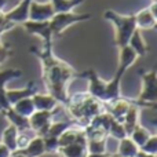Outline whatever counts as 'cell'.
Segmentation results:
<instances>
[{"mask_svg":"<svg viewBox=\"0 0 157 157\" xmlns=\"http://www.w3.org/2000/svg\"><path fill=\"white\" fill-rule=\"evenodd\" d=\"M52 116H54V110L47 112V110H35L29 116V125L30 130L35 134H39V136H43L46 131L48 130L50 124L52 121Z\"/></svg>","mask_w":157,"mask_h":157,"instance_id":"cell-6","label":"cell"},{"mask_svg":"<svg viewBox=\"0 0 157 157\" xmlns=\"http://www.w3.org/2000/svg\"><path fill=\"white\" fill-rule=\"evenodd\" d=\"M84 0H50V3L52 4L55 14L58 13H69L73 11L77 6H80Z\"/></svg>","mask_w":157,"mask_h":157,"instance_id":"cell-19","label":"cell"},{"mask_svg":"<svg viewBox=\"0 0 157 157\" xmlns=\"http://www.w3.org/2000/svg\"><path fill=\"white\" fill-rule=\"evenodd\" d=\"M11 54H13V51H11L10 46H0V65H2Z\"/></svg>","mask_w":157,"mask_h":157,"instance_id":"cell-27","label":"cell"},{"mask_svg":"<svg viewBox=\"0 0 157 157\" xmlns=\"http://www.w3.org/2000/svg\"><path fill=\"white\" fill-rule=\"evenodd\" d=\"M63 105L68 108V113H71L77 124L83 128L91 121L92 117L105 112V105L102 101L94 98L87 91L68 95Z\"/></svg>","mask_w":157,"mask_h":157,"instance_id":"cell-2","label":"cell"},{"mask_svg":"<svg viewBox=\"0 0 157 157\" xmlns=\"http://www.w3.org/2000/svg\"><path fill=\"white\" fill-rule=\"evenodd\" d=\"M127 46H130L131 48L135 51V54L138 55V58L145 57V55L149 52V47H147V44L145 43L144 37H142V33H141V30L139 29L134 30V33L131 35Z\"/></svg>","mask_w":157,"mask_h":157,"instance_id":"cell-17","label":"cell"},{"mask_svg":"<svg viewBox=\"0 0 157 157\" xmlns=\"http://www.w3.org/2000/svg\"><path fill=\"white\" fill-rule=\"evenodd\" d=\"M24 28L26 29L28 33L30 35H36L39 37L43 39V41H52V35H51V30H50V25L48 21H43V22H39V21H25Z\"/></svg>","mask_w":157,"mask_h":157,"instance_id":"cell-11","label":"cell"},{"mask_svg":"<svg viewBox=\"0 0 157 157\" xmlns=\"http://www.w3.org/2000/svg\"><path fill=\"white\" fill-rule=\"evenodd\" d=\"M3 113L6 114V119L10 121V124H13L19 132H28V131H32L30 130V125H29V119L28 117H24L21 114L15 113L13 109H7V110H3Z\"/></svg>","mask_w":157,"mask_h":157,"instance_id":"cell-16","label":"cell"},{"mask_svg":"<svg viewBox=\"0 0 157 157\" xmlns=\"http://www.w3.org/2000/svg\"><path fill=\"white\" fill-rule=\"evenodd\" d=\"M54 14L55 11L51 3H37L32 0L29 6V21H50Z\"/></svg>","mask_w":157,"mask_h":157,"instance_id":"cell-9","label":"cell"},{"mask_svg":"<svg viewBox=\"0 0 157 157\" xmlns=\"http://www.w3.org/2000/svg\"><path fill=\"white\" fill-rule=\"evenodd\" d=\"M2 14H3V13H2V11H0V15H2Z\"/></svg>","mask_w":157,"mask_h":157,"instance_id":"cell-29","label":"cell"},{"mask_svg":"<svg viewBox=\"0 0 157 157\" xmlns=\"http://www.w3.org/2000/svg\"><path fill=\"white\" fill-rule=\"evenodd\" d=\"M11 109H13L15 113L21 114V116L24 117H28L29 119V116L35 112V106H33V101L32 98H24V99L18 101L17 103H14L13 106H11Z\"/></svg>","mask_w":157,"mask_h":157,"instance_id":"cell-20","label":"cell"},{"mask_svg":"<svg viewBox=\"0 0 157 157\" xmlns=\"http://www.w3.org/2000/svg\"><path fill=\"white\" fill-rule=\"evenodd\" d=\"M120 52H119V66H117V75H124V72L127 71L130 66H132L134 63L138 59V55L135 54L132 48L130 46H124L120 47Z\"/></svg>","mask_w":157,"mask_h":157,"instance_id":"cell-12","label":"cell"},{"mask_svg":"<svg viewBox=\"0 0 157 157\" xmlns=\"http://www.w3.org/2000/svg\"><path fill=\"white\" fill-rule=\"evenodd\" d=\"M18 136L19 131L13 124H10L3 131V145H6L10 150L18 149Z\"/></svg>","mask_w":157,"mask_h":157,"instance_id":"cell-18","label":"cell"},{"mask_svg":"<svg viewBox=\"0 0 157 157\" xmlns=\"http://www.w3.org/2000/svg\"><path fill=\"white\" fill-rule=\"evenodd\" d=\"M32 101H33V106H35V110H47V112H52L55 108L58 106V101L52 97L51 94H35L32 95Z\"/></svg>","mask_w":157,"mask_h":157,"instance_id":"cell-13","label":"cell"},{"mask_svg":"<svg viewBox=\"0 0 157 157\" xmlns=\"http://www.w3.org/2000/svg\"><path fill=\"white\" fill-rule=\"evenodd\" d=\"M156 142H157V138L155 135H152L144 145L141 146L142 152L145 153H149V155H155L156 153Z\"/></svg>","mask_w":157,"mask_h":157,"instance_id":"cell-26","label":"cell"},{"mask_svg":"<svg viewBox=\"0 0 157 157\" xmlns=\"http://www.w3.org/2000/svg\"><path fill=\"white\" fill-rule=\"evenodd\" d=\"M109 135L113 136V138H116V139H123V138L127 136V134H125V130H124V127H123L121 123L113 120L112 124H110V128H109Z\"/></svg>","mask_w":157,"mask_h":157,"instance_id":"cell-25","label":"cell"},{"mask_svg":"<svg viewBox=\"0 0 157 157\" xmlns=\"http://www.w3.org/2000/svg\"><path fill=\"white\" fill-rule=\"evenodd\" d=\"M142 77V90L139 98L136 101L138 106H147L155 108L157 101V75L156 71L139 72Z\"/></svg>","mask_w":157,"mask_h":157,"instance_id":"cell-4","label":"cell"},{"mask_svg":"<svg viewBox=\"0 0 157 157\" xmlns=\"http://www.w3.org/2000/svg\"><path fill=\"white\" fill-rule=\"evenodd\" d=\"M30 52L37 55L41 62V75L48 94H51L59 103H65L68 98L66 86L69 80L75 76H78V73L66 62L55 57L52 52V41H46L43 50H36L35 47H32Z\"/></svg>","mask_w":157,"mask_h":157,"instance_id":"cell-1","label":"cell"},{"mask_svg":"<svg viewBox=\"0 0 157 157\" xmlns=\"http://www.w3.org/2000/svg\"><path fill=\"white\" fill-rule=\"evenodd\" d=\"M32 3V0H21V2L17 4L15 8H13L11 11L3 14L4 18L7 21L13 22L14 25L17 24H24L25 21L29 19V6Z\"/></svg>","mask_w":157,"mask_h":157,"instance_id":"cell-10","label":"cell"},{"mask_svg":"<svg viewBox=\"0 0 157 157\" xmlns=\"http://www.w3.org/2000/svg\"><path fill=\"white\" fill-rule=\"evenodd\" d=\"M6 4H7V0H0V11L3 13V10H4Z\"/></svg>","mask_w":157,"mask_h":157,"instance_id":"cell-28","label":"cell"},{"mask_svg":"<svg viewBox=\"0 0 157 157\" xmlns=\"http://www.w3.org/2000/svg\"><path fill=\"white\" fill-rule=\"evenodd\" d=\"M119 150L124 157H134L139 153L138 146L134 144V141L130 138V136H125V138L120 139Z\"/></svg>","mask_w":157,"mask_h":157,"instance_id":"cell-22","label":"cell"},{"mask_svg":"<svg viewBox=\"0 0 157 157\" xmlns=\"http://www.w3.org/2000/svg\"><path fill=\"white\" fill-rule=\"evenodd\" d=\"M128 136H130V138L132 139L134 144H135L136 146L141 147L142 145H144L145 142H146L152 135H150V132L146 130V128H144L142 125H138V127H136L135 130H134Z\"/></svg>","mask_w":157,"mask_h":157,"instance_id":"cell-23","label":"cell"},{"mask_svg":"<svg viewBox=\"0 0 157 157\" xmlns=\"http://www.w3.org/2000/svg\"><path fill=\"white\" fill-rule=\"evenodd\" d=\"M36 90L37 88H36L35 83L30 81V83L22 90H6V97H7V101H8V103H10V106H13L14 103H17L18 101L24 99V98L32 97L36 92Z\"/></svg>","mask_w":157,"mask_h":157,"instance_id":"cell-15","label":"cell"},{"mask_svg":"<svg viewBox=\"0 0 157 157\" xmlns=\"http://www.w3.org/2000/svg\"><path fill=\"white\" fill-rule=\"evenodd\" d=\"M22 76V72L18 69H7V71H0V87H6V84L13 78H18Z\"/></svg>","mask_w":157,"mask_h":157,"instance_id":"cell-24","label":"cell"},{"mask_svg":"<svg viewBox=\"0 0 157 157\" xmlns=\"http://www.w3.org/2000/svg\"><path fill=\"white\" fill-rule=\"evenodd\" d=\"M44 142H43V136H36L32 138L26 145V150H24V155H26L28 157H35V156H40L44 152Z\"/></svg>","mask_w":157,"mask_h":157,"instance_id":"cell-21","label":"cell"},{"mask_svg":"<svg viewBox=\"0 0 157 157\" xmlns=\"http://www.w3.org/2000/svg\"><path fill=\"white\" fill-rule=\"evenodd\" d=\"M81 77H87L88 78V94L92 95L94 98L105 102V90H106V81L101 80L99 76L97 75V72L94 69H88L84 73L78 75Z\"/></svg>","mask_w":157,"mask_h":157,"instance_id":"cell-7","label":"cell"},{"mask_svg":"<svg viewBox=\"0 0 157 157\" xmlns=\"http://www.w3.org/2000/svg\"><path fill=\"white\" fill-rule=\"evenodd\" d=\"M135 25L139 30H149L155 29L157 25V15H156V0L152 2L150 7H146L135 14Z\"/></svg>","mask_w":157,"mask_h":157,"instance_id":"cell-8","label":"cell"},{"mask_svg":"<svg viewBox=\"0 0 157 157\" xmlns=\"http://www.w3.org/2000/svg\"><path fill=\"white\" fill-rule=\"evenodd\" d=\"M90 18H91V14H75L73 11L54 14V17L48 21L52 37L61 36L69 26L77 24V22L87 21V19H90Z\"/></svg>","mask_w":157,"mask_h":157,"instance_id":"cell-5","label":"cell"},{"mask_svg":"<svg viewBox=\"0 0 157 157\" xmlns=\"http://www.w3.org/2000/svg\"><path fill=\"white\" fill-rule=\"evenodd\" d=\"M105 19L110 21L114 25L116 29V37H114V44L117 47H124L128 44L131 35L136 29L135 25V15H121L113 10H106L103 14Z\"/></svg>","mask_w":157,"mask_h":157,"instance_id":"cell-3","label":"cell"},{"mask_svg":"<svg viewBox=\"0 0 157 157\" xmlns=\"http://www.w3.org/2000/svg\"><path fill=\"white\" fill-rule=\"evenodd\" d=\"M139 109H141V106H138L136 103H131L128 110H127V113H125V116H124V119H123L121 124H123V127H124L127 136L139 125V123H138Z\"/></svg>","mask_w":157,"mask_h":157,"instance_id":"cell-14","label":"cell"}]
</instances>
